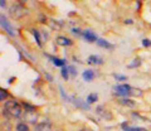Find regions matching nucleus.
Returning a JSON list of instances; mask_svg holds the SVG:
<instances>
[{
  "label": "nucleus",
  "instance_id": "b1692460",
  "mask_svg": "<svg viewBox=\"0 0 151 131\" xmlns=\"http://www.w3.org/2000/svg\"><path fill=\"white\" fill-rule=\"evenodd\" d=\"M8 96H9L8 91H6V90H4V88H0V101H3V102H4V100H6Z\"/></svg>",
  "mask_w": 151,
  "mask_h": 131
},
{
  "label": "nucleus",
  "instance_id": "7ed1b4c3",
  "mask_svg": "<svg viewBox=\"0 0 151 131\" xmlns=\"http://www.w3.org/2000/svg\"><path fill=\"white\" fill-rule=\"evenodd\" d=\"M0 23H1V28H3V29L5 30L10 37H15V35H17V32L14 30V28L10 25V23L8 22V19L5 18V15H4V14H1V15H0Z\"/></svg>",
  "mask_w": 151,
  "mask_h": 131
},
{
  "label": "nucleus",
  "instance_id": "c9c22d12",
  "mask_svg": "<svg viewBox=\"0 0 151 131\" xmlns=\"http://www.w3.org/2000/svg\"><path fill=\"white\" fill-rule=\"evenodd\" d=\"M136 5H137V6H136V9L139 10V9L141 8V1H137V3H136Z\"/></svg>",
  "mask_w": 151,
  "mask_h": 131
},
{
  "label": "nucleus",
  "instance_id": "e433bc0d",
  "mask_svg": "<svg viewBox=\"0 0 151 131\" xmlns=\"http://www.w3.org/2000/svg\"><path fill=\"white\" fill-rule=\"evenodd\" d=\"M14 79H15V77H12V78H9V81H8V82H9V83H12Z\"/></svg>",
  "mask_w": 151,
  "mask_h": 131
},
{
  "label": "nucleus",
  "instance_id": "dca6fc26",
  "mask_svg": "<svg viewBox=\"0 0 151 131\" xmlns=\"http://www.w3.org/2000/svg\"><path fill=\"white\" fill-rule=\"evenodd\" d=\"M17 106H20V104L15 100H6L3 105L4 110H10V109H13V107H17Z\"/></svg>",
  "mask_w": 151,
  "mask_h": 131
},
{
  "label": "nucleus",
  "instance_id": "cd10ccee",
  "mask_svg": "<svg viewBox=\"0 0 151 131\" xmlns=\"http://www.w3.org/2000/svg\"><path fill=\"white\" fill-rule=\"evenodd\" d=\"M131 116H132V119H137V120H141V121H146L145 117H141V116L139 114H136V112H132Z\"/></svg>",
  "mask_w": 151,
  "mask_h": 131
},
{
  "label": "nucleus",
  "instance_id": "7c9ffc66",
  "mask_svg": "<svg viewBox=\"0 0 151 131\" xmlns=\"http://www.w3.org/2000/svg\"><path fill=\"white\" fill-rule=\"evenodd\" d=\"M142 45L144 47H151V40L147 38H144L142 39Z\"/></svg>",
  "mask_w": 151,
  "mask_h": 131
},
{
  "label": "nucleus",
  "instance_id": "f704fd0d",
  "mask_svg": "<svg viewBox=\"0 0 151 131\" xmlns=\"http://www.w3.org/2000/svg\"><path fill=\"white\" fill-rule=\"evenodd\" d=\"M39 19H40V22H43V23H44V22L47 20V18L43 17V14H40V15H39Z\"/></svg>",
  "mask_w": 151,
  "mask_h": 131
},
{
  "label": "nucleus",
  "instance_id": "f257e3e1",
  "mask_svg": "<svg viewBox=\"0 0 151 131\" xmlns=\"http://www.w3.org/2000/svg\"><path fill=\"white\" fill-rule=\"evenodd\" d=\"M131 86L127 83H122V85H115L112 87V91L116 96H119L121 98H129L130 96V91H131Z\"/></svg>",
  "mask_w": 151,
  "mask_h": 131
},
{
  "label": "nucleus",
  "instance_id": "c756f323",
  "mask_svg": "<svg viewBox=\"0 0 151 131\" xmlns=\"http://www.w3.org/2000/svg\"><path fill=\"white\" fill-rule=\"evenodd\" d=\"M40 34H42V39H43V40H48L49 34H48V33H47L45 30H42V32H40Z\"/></svg>",
  "mask_w": 151,
  "mask_h": 131
},
{
  "label": "nucleus",
  "instance_id": "9d476101",
  "mask_svg": "<svg viewBox=\"0 0 151 131\" xmlns=\"http://www.w3.org/2000/svg\"><path fill=\"white\" fill-rule=\"evenodd\" d=\"M44 55H47L52 62H53V64L55 66V67H60V68H63V67H65V59H63V58H58V57H54V55H50V54H44Z\"/></svg>",
  "mask_w": 151,
  "mask_h": 131
},
{
  "label": "nucleus",
  "instance_id": "c85d7f7f",
  "mask_svg": "<svg viewBox=\"0 0 151 131\" xmlns=\"http://www.w3.org/2000/svg\"><path fill=\"white\" fill-rule=\"evenodd\" d=\"M82 32L83 30H81L79 28H72V33H73V34H77L79 37H82Z\"/></svg>",
  "mask_w": 151,
  "mask_h": 131
},
{
  "label": "nucleus",
  "instance_id": "2f4dec72",
  "mask_svg": "<svg viewBox=\"0 0 151 131\" xmlns=\"http://www.w3.org/2000/svg\"><path fill=\"white\" fill-rule=\"evenodd\" d=\"M44 76L47 78V81H49V82H53V77H52V74L48 73V72H44Z\"/></svg>",
  "mask_w": 151,
  "mask_h": 131
},
{
  "label": "nucleus",
  "instance_id": "6e6552de",
  "mask_svg": "<svg viewBox=\"0 0 151 131\" xmlns=\"http://www.w3.org/2000/svg\"><path fill=\"white\" fill-rule=\"evenodd\" d=\"M3 114L4 115H9V116H13V117H20L22 116V106H17V107H13L10 110H3Z\"/></svg>",
  "mask_w": 151,
  "mask_h": 131
},
{
  "label": "nucleus",
  "instance_id": "412c9836",
  "mask_svg": "<svg viewBox=\"0 0 151 131\" xmlns=\"http://www.w3.org/2000/svg\"><path fill=\"white\" fill-rule=\"evenodd\" d=\"M60 74H62V78L65 79V81H68V79H69V71H68L67 66L63 67V68H60Z\"/></svg>",
  "mask_w": 151,
  "mask_h": 131
},
{
  "label": "nucleus",
  "instance_id": "393cba45",
  "mask_svg": "<svg viewBox=\"0 0 151 131\" xmlns=\"http://www.w3.org/2000/svg\"><path fill=\"white\" fill-rule=\"evenodd\" d=\"M59 92H60V95H62V98H63V100L70 102V97L67 96V93L64 92V90H63V87H62V86H59Z\"/></svg>",
  "mask_w": 151,
  "mask_h": 131
},
{
  "label": "nucleus",
  "instance_id": "473e14b6",
  "mask_svg": "<svg viewBox=\"0 0 151 131\" xmlns=\"http://www.w3.org/2000/svg\"><path fill=\"white\" fill-rule=\"evenodd\" d=\"M125 24H134V20H132V19H125Z\"/></svg>",
  "mask_w": 151,
  "mask_h": 131
},
{
  "label": "nucleus",
  "instance_id": "4c0bfd02",
  "mask_svg": "<svg viewBox=\"0 0 151 131\" xmlns=\"http://www.w3.org/2000/svg\"><path fill=\"white\" fill-rule=\"evenodd\" d=\"M79 131H92V130H89V129H81Z\"/></svg>",
  "mask_w": 151,
  "mask_h": 131
},
{
  "label": "nucleus",
  "instance_id": "20e7f679",
  "mask_svg": "<svg viewBox=\"0 0 151 131\" xmlns=\"http://www.w3.org/2000/svg\"><path fill=\"white\" fill-rule=\"evenodd\" d=\"M96 114L105 120H112V114L103 105H100V106L96 107Z\"/></svg>",
  "mask_w": 151,
  "mask_h": 131
},
{
  "label": "nucleus",
  "instance_id": "423d86ee",
  "mask_svg": "<svg viewBox=\"0 0 151 131\" xmlns=\"http://www.w3.org/2000/svg\"><path fill=\"white\" fill-rule=\"evenodd\" d=\"M70 102H72V104H73L76 107H79V109H83V110H87V111L91 109L87 102H86V101H83L82 98H79V97L72 96V97H70Z\"/></svg>",
  "mask_w": 151,
  "mask_h": 131
},
{
  "label": "nucleus",
  "instance_id": "f8f14e48",
  "mask_svg": "<svg viewBox=\"0 0 151 131\" xmlns=\"http://www.w3.org/2000/svg\"><path fill=\"white\" fill-rule=\"evenodd\" d=\"M96 44L98 47H101V48H105V49H113L115 48V45L111 44L108 40H106L105 38H98L97 42H96Z\"/></svg>",
  "mask_w": 151,
  "mask_h": 131
},
{
  "label": "nucleus",
  "instance_id": "f3484780",
  "mask_svg": "<svg viewBox=\"0 0 151 131\" xmlns=\"http://www.w3.org/2000/svg\"><path fill=\"white\" fill-rule=\"evenodd\" d=\"M32 34H33V37H34L38 47H42V34H40V32L38 29H32Z\"/></svg>",
  "mask_w": 151,
  "mask_h": 131
},
{
  "label": "nucleus",
  "instance_id": "aec40b11",
  "mask_svg": "<svg viewBox=\"0 0 151 131\" xmlns=\"http://www.w3.org/2000/svg\"><path fill=\"white\" fill-rule=\"evenodd\" d=\"M130 96H136V97H142L144 96V91L140 90V88H131L130 91Z\"/></svg>",
  "mask_w": 151,
  "mask_h": 131
},
{
  "label": "nucleus",
  "instance_id": "2eb2a0df",
  "mask_svg": "<svg viewBox=\"0 0 151 131\" xmlns=\"http://www.w3.org/2000/svg\"><path fill=\"white\" fill-rule=\"evenodd\" d=\"M22 107L25 110V112H28V114H34L35 112V110H37V107L34 106V105H32V104H29V102H25V101H23L22 102Z\"/></svg>",
  "mask_w": 151,
  "mask_h": 131
},
{
  "label": "nucleus",
  "instance_id": "4be33fe9",
  "mask_svg": "<svg viewBox=\"0 0 151 131\" xmlns=\"http://www.w3.org/2000/svg\"><path fill=\"white\" fill-rule=\"evenodd\" d=\"M15 130L17 131H29V126H28L25 122H20L15 126Z\"/></svg>",
  "mask_w": 151,
  "mask_h": 131
},
{
  "label": "nucleus",
  "instance_id": "1a4fd4ad",
  "mask_svg": "<svg viewBox=\"0 0 151 131\" xmlns=\"http://www.w3.org/2000/svg\"><path fill=\"white\" fill-rule=\"evenodd\" d=\"M57 44L60 45V47H69V45H72L73 44V40L72 39H69L67 38V37H64V35H59V37H57Z\"/></svg>",
  "mask_w": 151,
  "mask_h": 131
},
{
  "label": "nucleus",
  "instance_id": "a878e982",
  "mask_svg": "<svg viewBox=\"0 0 151 131\" xmlns=\"http://www.w3.org/2000/svg\"><path fill=\"white\" fill-rule=\"evenodd\" d=\"M113 77H115V79L116 81H119V82L127 81V76H124V74H113Z\"/></svg>",
  "mask_w": 151,
  "mask_h": 131
},
{
  "label": "nucleus",
  "instance_id": "ddd939ff",
  "mask_svg": "<svg viewBox=\"0 0 151 131\" xmlns=\"http://www.w3.org/2000/svg\"><path fill=\"white\" fill-rule=\"evenodd\" d=\"M52 130V124L49 121H47V122H39L37 124L34 131H50Z\"/></svg>",
  "mask_w": 151,
  "mask_h": 131
},
{
  "label": "nucleus",
  "instance_id": "a211bd4d",
  "mask_svg": "<svg viewBox=\"0 0 151 131\" xmlns=\"http://www.w3.org/2000/svg\"><path fill=\"white\" fill-rule=\"evenodd\" d=\"M86 101L88 105H92V104H96L98 101V95L97 93H89V95L86 97Z\"/></svg>",
  "mask_w": 151,
  "mask_h": 131
},
{
  "label": "nucleus",
  "instance_id": "f03ea898",
  "mask_svg": "<svg viewBox=\"0 0 151 131\" xmlns=\"http://www.w3.org/2000/svg\"><path fill=\"white\" fill-rule=\"evenodd\" d=\"M9 14H10L14 19H19V18H22L23 15L28 14V10L25 9L24 5H22V4H19V3H15L10 6V9H9Z\"/></svg>",
  "mask_w": 151,
  "mask_h": 131
},
{
  "label": "nucleus",
  "instance_id": "72a5a7b5",
  "mask_svg": "<svg viewBox=\"0 0 151 131\" xmlns=\"http://www.w3.org/2000/svg\"><path fill=\"white\" fill-rule=\"evenodd\" d=\"M0 6H1V8H5V6H6V1L1 0V1H0Z\"/></svg>",
  "mask_w": 151,
  "mask_h": 131
},
{
  "label": "nucleus",
  "instance_id": "39448f33",
  "mask_svg": "<svg viewBox=\"0 0 151 131\" xmlns=\"http://www.w3.org/2000/svg\"><path fill=\"white\" fill-rule=\"evenodd\" d=\"M82 38L88 42V43H96L97 39H98V37L96 35V33H93L92 30H89V29H84L82 32Z\"/></svg>",
  "mask_w": 151,
  "mask_h": 131
},
{
  "label": "nucleus",
  "instance_id": "5701e85b",
  "mask_svg": "<svg viewBox=\"0 0 151 131\" xmlns=\"http://www.w3.org/2000/svg\"><path fill=\"white\" fill-rule=\"evenodd\" d=\"M19 52H20V54H23V57H25V58H28V59H29V60H32V62H33V60H34V58H33V57H32V55H30L29 53H28V52H27V50H25V49H23V48H19Z\"/></svg>",
  "mask_w": 151,
  "mask_h": 131
},
{
  "label": "nucleus",
  "instance_id": "bb28decb",
  "mask_svg": "<svg viewBox=\"0 0 151 131\" xmlns=\"http://www.w3.org/2000/svg\"><path fill=\"white\" fill-rule=\"evenodd\" d=\"M68 67V71L70 76H77V69H76L74 66H67Z\"/></svg>",
  "mask_w": 151,
  "mask_h": 131
},
{
  "label": "nucleus",
  "instance_id": "0eeeda50",
  "mask_svg": "<svg viewBox=\"0 0 151 131\" xmlns=\"http://www.w3.org/2000/svg\"><path fill=\"white\" fill-rule=\"evenodd\" d=\"M87 63L88 64H93V66H102L103 63H105V60H103V58L101 57V55H98V54H91L87 58Z\"/></svg>",
  "mask_w": 151,
  "mask_h": 131
},
{
  "label": "nucleus",
  "instance_id": "6ab92c4d",
  "mask_svg": "<svg viewBox=\"0 0 151 131\" xmlns=\"http://www.w3.org/2000/svg\"><path fill=\"white\" fill-rule=\"evenodd\" d=\"M141 63H142V60H141V58H135L132 62L127 66V68L129 69H134V68H137V67H140L141 66Z\"/></svg>",
  "mask_w": 151,
  "mask_h": 131
},
{
  "label": "nucleus",
  "instance_id": "4468645a",
  "mask_svg": "<svg viewBox=\"0 0 151 131\" xmlns=\"http://www.w3.org/2000/svg\"><path fill=\"white\" fill-rule=\"evenodd\" d=\"M119 104L122 105V106H125V107H130V109L136 107V102L134 100H131V98H120Z\"/></svg>",
  "mask_w": 151,
  "mask_h": 131
},
{
  "label": "nucleus",
  "instance_id": "9b49d317",
  "mask_svg": "<svg viewBox=\"0 0 151 131\" xmlns=\"http://www.w3.org/2000/svg\"><path fill=\"white\" fill-rule=\"evenodd\" d=\"M94 77H96V73H94L93 69H86V71H83V73H82V78H83V81H86V82H92Z\"/></svg>",
  "mask_w": 151,
  "mask_h": 131
}]
</instances>
